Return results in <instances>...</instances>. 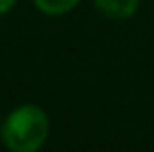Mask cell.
I'll use <instances>...</instances> for the list:
<instances>
[{
  "label": "cell",
  "instance_id": "obj_1",
  "mask_svg": "<svg viewBox=\"0 0 154 152\" xmlns=\"http://www.w3.org/2000/svg\"><path fill=\"white\" fill-rule=\"evenodd\" d=\"M50 135V117L38 104L17 106L0 129L2 144L11 152H35Z\"/></svg>",
  "mask_w": 154,
  "mask_h": 152
},
{
  "label": "cell",
  "instance_id": "obj_4",
  "mask_svg": "<svg viewBox=\"0 0 154 152\" xmlns=\"http://www.w3.org/2000/svg\"><path fill=\"white\" fill-rule=\"evenodd\" d=\"M15 4H17V0H0V17H2V15H6Z\"/></svg>",
  "mask_w": 154,
  "mask_h": 152
},
{
  "label": "cell",
  "instance_id": "obj_3",
  "mask_svg": "<svg viewBox=\"0 0 154 152\" xmlns=\"http://www.w3.org/2000/svg\"><path fill=\"white\" fill-rule=\"evenodd\" d=\"M81 0H33L35 8L48 17H63L71 13Z\"/></svg>",
  "mask_w": 154,
  "mask_h": 152
},
{
  "label": "cell",
  "instance_id": "obj_2",
  "mask_svg": "<svg viewBox=\"0 0 154 152\" xmlns=\"http://www.w3.org/2000/svg\"><path fill=\"white\" fill-rule=\"evenodd\" d=\"M94 6L108 19L125 21L135 15L140 0H94Z\"/></svg>",
  "mask_w": 154,
  "mask_h": 152
},
{
  "label": "cell",
  "instance_id": "obj_5",
  "mask_svg": "<svg viewBox=\"0 0 154 152\" xmlns=\"http://www.w3.org/2000/svg\"><path fill=\"white\" fill-rule=\"evenodd\" d=\"M0 129H2V119H0Z\"/></svg>",
  "mask_w": 154,
  "mask_h": 152
}]
</instances>
